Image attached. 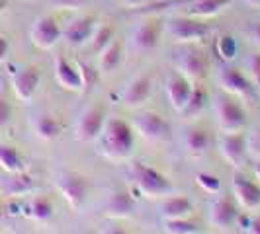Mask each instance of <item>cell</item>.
Listing matches in <instances>:
<instances>
[{"label": "cell", "instance_id": "cell-11", "mask_svg": "<svg viewBox=\"0 0 260 234\" xmlns=\"http://www.w3.org/2000/svg\"><path fill=\"white\" fill-rule=\"evenodd\" d=\"M94 27H96V18L94 16H78V18L71 20L67 24L61 35H63L69 47H84L90 39Z\"/></svg>", "mask_w": 260, "mask_h": 234}, {"label": "cell", "instance_id": "cell-34", "mask_svg": "<svg viewBox=\"0 0 260 234\" xmlns=\"http://www.w3.org/2000/svg\"><path fill=\"white\" fill-rule=\"evenodd\" d=\"M78 72H80V78H82V90H90L96 82V70H92L88 65L84 63H77Z\"/></svg>", "mask_w": 260, "mask_h": 234}, {"label": "cell", "instance_id": "cell-26", "mask_svg": "<svg viewBox=\"0 0 260 234\" xmlns=\"http://www.w3.org/2000/svg\"><path fill=\"white\" fill-rule=\"evenodd\" d=\"M0 168L4 172H8V174L24 172V158L14 146L0 144Z\"/></svg>", "mask_w": 260, "mask_h": 234}, {"label": "cell", "instance_id": "cell-2", "mask_svg": "<svg viewBox=\"0 0 260 234\" xmlns=\"http://www.w3.org/2000/svg\"><path fill=\"white\" fill-rule=\"evenodd\" d=\"M129 176L137 189L145 195H165L172 189V183L165 174H160L156 168L145 164V162H133L129 166Z\"/></svg>", "mask_w": 260, "mask_h": 234}, {"label": "cell", "instance_id": "cell-35", "mask_svg": "<svg viewBox=\"0 0 260 234\" xmlns=\"http://www.w3.org/2000/svg\"><path fill=\"white\" fill-rule=\"evenodd\" d=\"M247 152H250L252 156L260 158V125L254 127L252 133L247 137Z\"/></svg>", "mask_w": 260, "mask_h": 234}, {"label": "cell", "instance_id": "cell-44", "mask_svg": "<svg viewBox=\"0 0 260 234\" xmlns=\"http://www.w3.org/2000/svg\"><path fill=\"white\" fill-rule=\"evenodd\" d=\"M254 176H256V180L260 182V158H258V162L254 164Z\"/></svg>", "mask_w": 260, "mask_h": 234}, {"label": "cell", "instance_id": "cell-21", "mask_svg": "<svg viewBox=\"0 0 260 234\" xmlns=\"http://www.w3.org/2000/svg\"><path fill=\"white\" fill-rule=\"evenodd\" d=\"M192 211H194V203L186 195L169 197L160 205V215H162L165 221H169V219H188L192 215Z\"/></svg>", "mask_w": 260, "mask_h": 234}, {"label": "cell", "instance_id": "cell-32", "mask_svg": "<svg viewBox=\"0 0 260 234\" xmlns=\"http://www.w3.org/2000/svg\"><path fill=\"white\" fill-rule=\"evenodd\" d=\"M196 182H198V185H200L204 191H208V193H217L219 187H221L219 178L213 176V174H208V172H200V174L196 176Z\"/></svg>", "mask_w": 260, "mask_h": 234}, {"label": "cell", "instance_id": "cell-22", "mask_svg": "<svg viewBox=\"0 0 260 234\" xmlns=\"http://www.w3.org/2000/svg\"><path fill=\"white\" fill-rule=\"evenodd\" d=\"M121 61H123V45L116 39H112L104 49L98 53V68L104 74L114 72L117 66L121 65Z\"/></svg>", "mask_w": 260, "mask_h": 234}, {"label": "cell", "instance_id": "cell-9", "mask_svg": "<svg viewBox=\"0 0 260 234\" xmlns=\"http://www.w3.org/2000/svg\"><path fill=\"white\" fill-rule=\"evenodd\" d=\"M61 27L53 16H41L29 29V39L38 49H51L61 39Z\"/></svg>", "mask_w": 260, "mask_h": 234}, {"label": "cell", "instance_id": "cell-7", "mask_svg": "<svg viewBox=\"0 0 260 234\" xmlns=\"http://www.w3.org/2000/svg\"><path fill=\"white\" fill-rule=\"evenodd\" d=\"M174 66L188 80H198L200 82L208 74V61H206L204 53L198 51L196 47H190V45L182 47L174 55Z\"/></svg>", "mask_w": 260, "mask_h": 234}, {"label": "cell", "instance_id": "cell-39", "mask_svg": "<svg viewBox=\"0 0 260 234\" xmlns=\"http://www.w3.org/2000/svg\"><path fill=\"white\" fill-rule=\"evenodd\" d=\"M10 117H12V107H10V104L0 96V127L8 125V123H10Z\"/></svg>", "mask_w": 260, "mask_h": 234}, {"label": "cell", "instance_id": "cell-36", "mask_svg": "<svg viewBox=\"0 0 260 234\" xmlns=\"http://www.w3.org/2000/svg\"><path fill=\"white\" fill-rule=\"evenodd\" d=\"M247 68H248L250 78H252V80L260 86V53H254V55H250V57H248Z\"/></svg>", "mask_w": 260, "mask_h": 234}, {"label": "cell", "instance_id": "cell-18", "mask_svg": "<svg viewBox=\"0 0 260 234\" xmlns=\"http://www.w3.org/2000/svg\"><path fill=\"white\" fill-rule=\"evenodd\" d=\"M165 92H167V98H169L172 109L182 111V107L186 105L188 98H190L192 84H190V80L186 76H182L180 72H172V74H169V78H167Z\"/></svg>", "mask_w": 260, "mask_h": 234}, {"label": "cell", "instance_id": "cell-33", "mask_svg": "<svg viewBox=\"0 0 260 234\" xmlns=\"http://www.w3.org/2000/svg\"><path fill=\"white\" fill-rule=\"evenodd\" d=\"M14 176H16V178L10 182V193L22 195L31 189V178H29V176H26L24 172H18V174H14Z\"/></svg>", "mask_w": 260, "mask_h": 234}, {"label": "cell", "instance_id": "cell-43", "mask_svg": "<svg viewBox=\"0 0 260 234\" xmlns=\"http://www.w3.org/2000/svg\"><path fill=\"white\" fill-rule=\"evenodd\" d=\"M243 2L250 8H260V0H243Z\"/></svg>", "mask_w": 260, "mask_h": 234}, {"label": "cell", "instance_id": "cell-19", "mask_svg": "<svg viewBox=\"0 0 260 234\" xmlns=\"http://www.w3.org/2000/svg\"><path fill=\"white\" fill-rule=\"evenodd\" d=\"M55 80L61 88H65L69 92L82 90V78L78 72V66L71 61H67L65 57L55 59Z\"/></svg>", "mask_w": 260, "mask_h": 234}, {"label": "cell", "instance_id": "cell-6", "mask_svg": "<svg viewBox=\"0 0 260 234\" xmlns=\"http://www.w3.org/2000/svg\"><path fill=\"white\" fill-rule=\"evenodd\" d=\"M167 33L174 39L176 43H196L202 41L209 33V27L198 18H170L167 20Z\"/></svg>", "mask_w": 260, "mask_h": 234}, {"label": "cell", "instance_id": "cell-41", "mask_svg": "<svg viewBox=\"0 0 260 234\" xmlns=\"http://www.w3.org/2000/svg\"><path fill=\"white\" fill-rule=\"evenodd\" d=\"M250 35H252V41H254L256 45H260V22L252 27V33H250Z\"/></svg>", "mask_w": 260, "mask_h": 234}, {"label": "cell", "instance_id": "cell-31", "mask_svg": "<svg viewBox=\"0 0 260 234\" xmlns=\"http://www.w3.org/2000/svg\"><path fill=\"white\" fill-rule=\"evenodd\" d=\"M165 230L172 234H192L198 232V224L188 219H169L165 221Z\"/></svg>", "mask_w": 260, "mask_h": 234}, {"label": "cell", "instance_id": "cell-28", "mask_svg": "<svg viewBox=\"0 0 260 234\" xmlns=\"http://www.w3.org/2000/svg\"><path fill=\"white\" fill-rule=\"evenodd\" d=\"M27 213H29V217H31L34 221L47 222L53 217L51 199H47V197H43V195L34 197V199L29 201V205H27Z\"/></svg>", "mask_w": 260, "mask_h": 234}, {"label": "cell", "instance_id": "cell-12", "mask_svg": "<svg viewBox=\"0 0 260 234\" xmlns=\"http://www.w3.org/2000/svg\"><path fill=\"white\" fill-rule=\"evenodd\" d=\"M153 92V80L149 74H139V76L131 78L127 86L121 92V102L127 107H139L143 105Z\"/></svg>", "mask_w": 260, "mask_h": 234}, {"label": "cell", "instance_id": "cell-24", "mask_svg": "<svg viewBox=\"0 0 260 234\" xmlns=\"http://www.w3.org/2000/svg\"><path fill=\"white\" fill-rule=\"evenodd\" d=\"M182 143H184V148L190 154L202 156L204 152H208L211 137L204 129H200V127H190V129L184 131Z\"/></svg>", "mask_w": 260, "mask_h": 234}, {"label": "cell", "instance_id": "cell-8", "mask_svg": "<svg viewBox=\"0 0 260 234\" xmlns=\"http://www.w3.org/2000/svg\"><path fill=\"white\" fill-rule=\"evenodd\" d=\"M133 127L135 131L153 143H160L170 137V125L169 121L156 111H141L133 119Z\"/></svg>", "mask_w": 260, "mask_h": 234}, {"label": "cell", "instance_id": "cell-3", "mask_svg": "<svg viewBox=\"0 0 260 234\" xmlns=\"http://www.w3.org/2000/svg\"><path fill=\"white\" fill-rule=\"evenodd\" d=\"M55 187L59 189V193L63 195L67 203L73 209H80L86 201V195L90 189L88 180L78 174V172H71V170H63L55 176Z\"/></svg>", "mask_w": 260, "mask_h": 234}, {"label": "cell", "instance_id": "cell-15", "mask_svg": "<svg viewBox=\"0 0 260 234\" xmlns=\"http://www.w3.org/2000/svg\"><path fill=\"white\" fill-rule=\"evenodd\" d=\"M239 221L237 205L229 197H217L209 205V224L215 228H229Z\"/></svg>", "mask_w": 260, "mask_h": 234}, {"label": "cell", "instance_id": "cell-5", "mask_svg": "<svg viewBox=\"0 0 260 234\" xmlns=\"http://www.w3.org/2000/svg\"><path fill=\"white\" fill-rule=\"evenodd\" d=\"M106 121V109L102 105H90L86 107L77 119L75 125V137L80 143H94L104 127Z\"/></svg>", "mask_w": 260, "mask_h": 234}, {"label": "cell", "instance_id": "cell-10", "mask_svg": "<svg viewBox=\"0 0 260 234\" xmlns=\"http://www.w3.org/2000/svg\"><path fill=\"white\" fill-rule=\"evenodd\" d=\"M217 84L221 86L223 92L233 94V96H241V98H248L252 94V84L239 68L235 66H221L217 72Z\"/></svg>", "mask_w": 260, "mask_h": 234}, {"label": "cell", "instance_id": "cell-16", "mask_svg": "<svg viewBox=\"0 0 260 234\" xmlns=\"http://www.w3.org/2000/svg\"><path fill=\"white\" fill-rule=\"evenodd\" d=\"M158 39H160V24L156 20H145L143 24L133 29V49L139 53L153 51L156 45H158Z\"/></svg>", "mask_w": 260, "mask_h": 234}, {"label": "cell", "instance_id": "cell-38", "mask_svg": "<svg viewBox=\"0 0 260 234\" xmlns=\"http://www.w3.org/2000/svg\"><path fill=\"white\" fill-rule=\"evenodd\" d=\"M241 224H243V230H245V232L260 234V217H258V215L243 219V222H241Z\"/></svg>", "mask_w": 260, "mask_h": 234}, {"label": "cell", "instance_id": "cell-40", "mask_svg": "<svg viewBox=\"0 0 260 234\" xmlns=\"http://www.w3.org/2000/svg\"><path fill=\"white\" fill-rule=\"evenodd\" d=\"M8 51H10V43H8V39L4 37V35H0V63L6 59Z\"/></svg>", "mask_w": 260, "mask_h": 234}, {"label": "cell", "instance_id": "cell-29", "mask_svg": "<svg viewBox=\"0 0 260 234\" xmlns=\"http://www.w3.org/2000/svg\"><path fill=\"white\" fill-rule=\"evenodd\" d=\"M112 39H114V27L110 26V24H102V26L96 24V27H94V31H92V35L86 45H90L92 53H100Z\"/></svg>", "mask_w": 260, "mask_h": 234}, {"label": "cell", "instance_id": "cell-30", "mask_svg": "<svg viewBox=\"0 0 260 234\" xmlns=\"http://www.w3.org/2000/svg\"><path fill=\"white\" fill-rule=\"evenodd\" d=\"M215 51L217 55L221 57L223 61H233L235 57H237V51H239V47H237V41L235 37L231 35H219L217 41H215Z\"/></svg>", "mask_w": 260, "mask_h": 234}, {"label": "cell", "instance_id": "cell-45", "mask_svg": "<svg viewBox=\"0 0 260 234\" xmlns=\"http://www.w3.org/2000/svg\"><path fill=\"white\" fill-rule=\"evenodd\" d=\"M6 6H8V0H0V16H2V12H4Z\"/></svg>", "mask_w": 260, "mask_h": 234}, {"label": "cell", "instance_id": "cell-37", "mask_svg": "<svg viewBox=\"0 0 260 234\" xmlns=\"http://www.w3.org/2000/svg\"><path fill=\"white\" fill-rule=\"evenodd\" d=\"M53 6H57V8H61V10H78V8H82L88 0H49Z\"/></svg>", "mask_w": 260, "mask_h": 234}, {"label": "cell", "instance_id": "cell-25", "mask_svg": "<svg viewBox=\"0 0 260 234\" xmlns=\"http://www.w3.org/2000/svg\"><path fill=\"white\" fill-rule=\"evenodd\" d=\"M231 0H192L188 2V16L192 18H209L223 12Z\"/></svg>", "mask_w": 260, "mask_h": 234}, {"label": "cell", "instance_id": "cell-27", "mask_svg": "<svg viewBox=\"0 0 260 234\" xmlns=\"http://www.w3.org/2000/svg\"><path fill=\"white\" fill-rule=\"evenodd\" d=\"M208 102V94L204 90V86H192V92H190V98H188V102L186 105L182 107V113L186 119H194L202 109H204V105Z\"/></svg>", "mask_w": 260, "mask_h": 234}, {"label": "cell", "instance_id": "cell-42", "mask_svg": "<svg viewBox=\"0 0 260 234\" xmlns=\"http://www.w3.org/2000/svg\"><path fill=\"white\" fill-rule=\"evenodd\" d=\"M123 4H127V6H145L147 2H151V0H121Z\"/></svg>", "mask_w": 260, "mask_h": 234}, {"label": "cell", "instance_id": "cell-20", "mask_svg": "<svg viewBox=\"0 0 260 234\" xmlns=\"http://www.w3.org/2000/svg\"><path fill=\"white\" fill-rule=\"evenodd\" d=\"M104 211L108 217L114 219H125L135 211V201L127 191H114L106 199Z\"/></svg>", "mask_w": 260, "mask_h": 234}, {"label": "cell", "instance_id": "cell-1", "mask_svg": "<svg viewBox=\"0 0 260 234\" xmlns=\"http://www.w3.org/2000/svg\"><path fill=\"white\" fill-rule=\"evenodd\" d=\"M98 139L102 144V152L114 160L127 158L131 154V148H133V141H135L131 125L123 119H117V117L106 119Z\"/></svg>", "mask_w": 260, "mask_h": 234}, {"label": "cell", "instance_id": "cell-23", "mask_svg": "<svg viewBox=\"0 0 260 234\" xmlns=\"http://www.w3.org/2000/svg\"><path fill=\"white\" fill-rule=\"evenodd\" d=\"M34 131L41 141H55L63 133V123L51 113H41L34 121Z\"/></svg>", "mask_w": 260, "mask_h": 234}, {"label": "cell", "instance_id": "cell-14", "mask_svg": "<svg viewBox=\"0 0 260 234\" xmlns=\"http://www.w3.org/2000/svg\"><path fill=\"white\" fill-rule=\"evenodd\" d=\"M219 152L221 156L233 166H241L245 152H247V137L243 131L225 133L219 139Z\"/></svg>", "mask_w": 260, "mask_h": 234}, {"label": "cell", "instance_id": "cell-17", "mask_svg": "<svg viewBox=\"0 0 260 234\" xmlns=\"http://www.w3.org/2000/svg\"><path fill=\"white\" fill-rule=\"evenodd\" d=\"M233 195L237 203L248 211L260 207V185L247 180L243 174L233 176Z\"/></svg>", "mask_w": 260, "mask_h": 234}, {"label": "cell", "instance_id": "cell-13", "mask_svg": "<svg viewBox=\"0 0 260 234\" xmlns=\"http://www.w3.org/2000/svg\"><path fill=\"white\" fill-rule=\"evenodd\" d=\"M39 80H41V74L36 66H24L18 72H14L12 88L16 98L22 102H29L34 98V94L38 92Z\"/></svg>", "mask_w": 260, "mask_h": 234}, {"label": "cell", "instance_id": "cell-4", "mask_svg": "<svg viewBox=\"0 0 260 234\" xmlns=\"http://www.w3.org/2000/svg\"><path fill=\"white\" fill-rule=\"evenodd\" d=\"M217 125L223 133H235V131H243L247 125V111L243 109V105L235 102L229 96H219L213 105Z\"/></svg>", "mask_w": 260, "mask_h": 234}]
</instances>
